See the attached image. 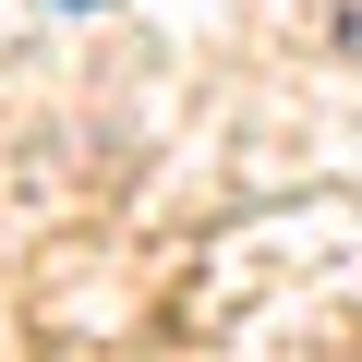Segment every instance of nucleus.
<instances>
[{"label": "nucleus", "instance_id": "1", "mask_svg": "<svg viewBox=\"0 0 362 362\" xmlns=\"http://www.w3.org/2000/svg\"><path fill=\"white\" fill-rule=\"evenodd\" d=\"M338 49H350V61H362V0H338Z\"/></svg>", "mask_w": 362, "mask_h": 362}, {"label": "nucleus", "instance_id": "2", "mask_svg": "<svg viewBox=\"0 0 362 362\" xmlns=\"http://www.w3.org/2000/svg\"><path fill=\"white\" fill-rule=\"evenodd\" d=\"M61 13H85V0H61Z\"/></svg>", "mask_w": 362, "mask_h": 362}]
</instances>
